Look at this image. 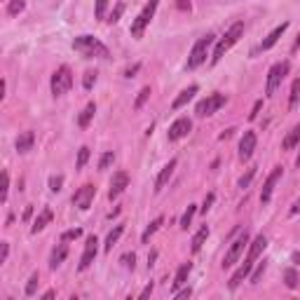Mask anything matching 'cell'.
Wrapping results in <instances>:
<instances>
[{"mask_svg":"<svg viewBox=\"0 0 300 300\" xmlns=\"http://www.w3.org/2000/svg\"><path fill=\"white\" fill-rule=\"evenodd\" d=\"M190 270H193V263H183V265L178 268L176 277H174V284H171V289H174V291H178V289H181V286L188 282V275H190Z\"/></svg>","mask_w":300,"mask_h":300,"instance_id":"22","label":"cell"},{"mask_svg":"<svg viewBox=\"0 0 300 300\" xmlns=\"http://www.w3.org/2000/svg\"><path fill=\"white\" fill-rule=\"evenodd\" d=\"M190 293H193V289L188 286V289H183V291H174V298L181 300V298H190Z\"/></svg>","mask_w":300,"mask_h":300,"instance_id":"48","label":"cell"},{"mask_svg":"<svg viewBox=\"0 0 300 300\" xmlns=\"http://www.w3.org/2000/svg\"><path fill=\"white\" fill-rule=\"evenodd\" d=\"M207 237H209V228L202 225L200 230H197V235L193 237V254H200L202 247H204V242H207Z\"/></svg>","mask_w":300,"mask_h":300,"instance_id":"27","label":"cell"},{"mask_svg":"<svg viewBox=\"0 0 300 300\" xmlns=\"http://www.w3.org/2000/svg\"><path fill=\"white\" fill-rule=\"evenodd\" d=\"M164 223V218H162V216H157V218H155L153 223L148 225L146 230H143V235H141V242H143V244H148V242H150V237H153L155 232L160 230V225Z\"/></svg>","mask_w":300,"mask_h":300,"instance_id":"28","label":"cell"},{"mask_svg":"<svg viewBox=\"0 0 300 300\" xmlns=\"http://www.w3.org/2000/svg\"><path fill=\"white\" fill-rule=\"evenodd\" d=\"M286 28H289V21H284V23H282V26H277V28H275V31L270 33L268 38L263 40V45H261L263 49H270V47H275V45H277V40L282 38V35H284V31H286Z\"/></svg>","mask_w":300,"mask_h":300,"instance_id":"24","label":"cell"},{"mask_svg":"<svg viewBox=\"0 0 300 300\" xmlns=\"http://www.w3.org/2000/svg\"><path fill=\"white\" fill-rule=\"evenodd\" d=\"M197 214V207H195V204H190V207L185 209V214L181 216V228H183V230H188V225L193 223V216Z\"/></svg>","mask_w":300,"mask_h":300,"instance_id":"31","label":"cell"},{"mask_svg":"<svg viewBox=\"0 0 300 300\" xmlns=\"http://www.w3.org/2000/svg\"><path fill=\"white\" fill-rule=\"evenodd\" d=\"M23 7H26V2H23V0H9V2H7V14L16 16L19 12H23Z\"/></svg>","mask_w":300,"mask_h":300,"instance_id":"32","label":"cell"},{"mask_svg":"<svg viewBox=\"0 0 300 300\" xmlns=\"http://www.w3.org/2000/svg\"><path fill=\"white\" fill-rule=\"evenodd\" d=\"M284 282L289 289H298V272L293 268H286L284 270Z\"/></svg>","mask_w":300,"mask_h":300,"instance_id":"30","label":"cell"},{"mask_svg":"<svg viewBox=\"0 0 300 300\" xmlns=\"http://www.w3.org/2000/svg\"><path fill=\"white\" fill-rule=\"evenodd\" d=\"M73 87V73L68 66H59L52 75V94L54 96H63Z\"/></svg>","mask_w":300,"mask_h":300,"instance_id":"5","label":"cell"},{"mask_svg":"<svg viewBox=\"0 0 300 300\" xmlns=\"http://www.w3.org/2000/svg\"><path fill=\"white\" fill-rule=\"evenodd\" d=\"M232 134H235V129H225L223 134H221V136H218V139H221V141H225V139H230Z\"/></svg>","mask_w":300,"mask_h":300,"instance_id":"54","label":"cell"},{"mask_svg":"<svg viewBox=\"0 0 300 300\" xmlns=\"http://www.w3.org/2000/svg\"><path fill=\"white\" fill-rule=\"evenodd\" d=\"M94 82H96V73H94V70H87L85 77H82V87H85V89H92Z\"/></svg>","mask_w":300,"mask_h":300,"instance_id":"41","label":"cell"},{"mask_svg":"<svg viewBox=\"0 0 300 300\" xmlns=\"http://www.w3.org/2000/svg\"><path fill=\"white\" fill-rule=\"evenodd\" d=\"M265 249H268V237H265V235H258V237L251 242V249H249V256H247V258L256 263V258H258V256H261Z\"/></svg>","mask_w":300,"mask_h":300,"instance_id":"19","label":"cell"},{"mask_svg":"<svg viewBox=\"0 0 300 300\" xmlns=\"http://www.w3.org/2000/svg\"><path fill=\"white\" fill-rule=\"evenodd\" d=\"M7 254H9V244L7 242H2V244H0V263L7 261Z\"/></svg>","mask_w":300,"mask_h":300,"instance_id":"47","label":"cell"},{"mask_svg":"<svg viewBox=\"0 0 300 300\" xmlns=\"http://www.w3.org/2000/svg\"><path fill=\"white\" fill-rule=\"evenodd\" d=\"M214 200H216V195H214V193H209L207 197H204V202H202V207H200V211H202V214H207L209 209H211V204H214Z\"/></svg>","mask_w":300,"mask_h":300,"instance_id":"44","label":"cell"},{"mask_svg":"<svg viewBox=\"0 0 300 300\" xmlns=\"http://www.w3.org/2000/svg\"><path fill=\"white\" fill-rule=\"evenodd\" d=\"M139 68H141V63H134L131 68L124 70V77H134V73H139Z\"/></svg>","mask_w":300,"mask_h":300,"instance_id":"51","label":"cell"},{"mask_svg":"<svg viewBox=\"0 0 300 300\" xmlns=\"http://www.w3.org/2000/svg\"><path fill=\"white\" fill-rule=\"evenodd\" d=\"M300 47V33H298V38H296V42H293V49H298Z\"/></svg>","mask_w":300,"mask_h":300,"instance_id":"57","label":"cell"},{"mask_svg":"<svg viewBox=\"0 0 300 300\" xmlns=\"http://www.w3.org/2000/svg\"><path fill=\"white\" fill-rule=\"evenodd\" d=\"M242 35H244V21H235L230 28H228V33H225L223 38L218 40V45H216L214 54H211V63L216 66V63L221 61V59L225 56V52H228V49H230V47L235 45V42H237Z\"/></svg>","mask_w":300,"mask_h":300,"instance_id":"2","label":"cell"},{"mask_svg":"<svg viewBox=\"0 0 300 300\" xmlns=\"http://www.w3.org/2000/svg\"><path fill=\"white\" fill-rule=\"evenodd\" d=\"M113 162H115V153H103V155H101V160H99V169L101 171L108 169Z\"/></svg>","mask_w":300,"mask_h":300,"instance_id":"37","label":"cell"},{"mask_svg":"<svg viewBox=\"0 0 300 300\" xmlns=\"http://www.w3.org/2000/svg\"><path fill=\"white\" fill-rule=\"evenodd\" d=\"M87 160H89V148L82 146L80 150H77V162H75V167H77V169H82V167L87 164Z\"/></svg>","mask_w":300,"mask_h":300,"instance_id":"35","label":"cell"},{"mask_svg":"<svg viewBox=\"0 0 300 300\" xmlns=\"http://www.w3.org/2000/svg\"><path fill=\"white\" fill-rule=\"evenodd\" d=\"M122 232H124V225H122V223H120V225H115L113 230L108 232V237H106V251H108V254L113 251V247H115V244H117V239L122 237Z\"/></svg>","mask_w":300,"mask_h":300,"instance_id":"26","label":"cell"},{"mask_svg":"<svg viewBox=\"0 0 300 300\" xmlns=\"http://www.w3.org/2000/svg\"><path fill=\"white\" fill-rule=\"evenodd\" d=\"M256 143H258L256 131H244V136L239 141V160L242 162L251 160V155H254V150H256Z\"/></svg>","mask_w":300,"mask_h":300,"instance_id":"12","label":"cell"},{"mask_svg":"<svg viewBox=\"0 0 300 300\" xmlns=\"http://www.w3.org/2000/svg\"><path fill=\"white\" fill-rule=\"evenodd\" d=\"M261 108H263V101H256L254 108H251V113H249V120H256V117H258V113H261Z\"/></svg>","mask_w":300,"mask_h":300,"instance_id":"46","label":"cell"},{"mask_svg":"<svg viewBox=\"0 0 300 300\" xmlns=\"http://www.w3.org/2000/svg\"><path fill=\"white\" fill-rule=\"evenodd\" d=\"M298 143H300V122L286 134V139L282 141V150H293Z\"/></svg>","mask_w":300,"mask_h":300,"instance_id":"23","label":"cell"},{"mask_svg":"<svg viewBox=\"0 0 300 300\" xmlns=\"http://www.w3.org/2000/svg\"><path fill=\"white\" fill-rule=\"evenodd\" d=\"M35 143V134L33 131H23L19 134V139H16V153H28Z\"/></svg>","mask_w":300,"mask_h":300,"instance_id":"21","label":"cell"},{"mask_svg":"<svg viewBox=\"0 0 300 300\" xmlns=\"http://www.w3.org/2000/svg\"><path fill=\"white\" fill-rule=\"evenodd\" d=\"M190 129H193V122H190L188 117H178L176 122L169 127V131H167V139L169 141H181L190 134Z\"/></svg>","mask_w":300,"mask_h":300,"instance_id":"11","label":"cell"},{"mask_svg":"<svg viewBox=\"0 0 300 300\" xmlns=\"http://www.w3.org/2000/svg\"><path fill=\"white\" fill-rule=\"evenodd\" d=\"M254 176H256V167H251V169L247 171V174H244V176L239 178V188H242V190H247L249 185H251V181H254Z\"/></svg>","mask_w":300,"mask_h":300,"instance_id":"34","label":"cell"},{"mask_svg":"<svg viewBox=\"0 0 300 300\" xmlns=\"http://www.w3.org/2000/svg\"><path fill=\"white\" fill-rule=\"evenodd\" d=\"M7 193H9V174L2 171V193H0V200L2 202L7 200Z\"/></svg>","mask_w":300,"mask_h":300,"instance_id":"43","label":"cell"},{"mask_svg":"<svg viewBox=\"0 0 300 300\" xmlns=\"http://www.w3.org/2000/svg\"><path fill=\"white\" fill-rule=\"evenodd\" d=\"M197 92H200V87H197V85H190V87H188V89H183V92H181V94H178V96H176V99H174V103H171V108H174V110H178V108H183L185 103H188V101L193 99V96H195V94H197Z\"/></svg>","mask_w":300,"mask_h":300,"instance_id":"20","label":"cell"},{"mask_svg":"<svg viewBox=\"0 0 300 300\" xmlns=\"http://www.w3.org/2000/svg\"><path fill=\"white\" fill-rule=\"evenodd\" d=\"M221 106H225V94H209L207 99H202L200 103H197V108H195V113L200 117H209V115H214L216 110Z\"/></svg>","mask_w":300,"mask_h":300,"instance_id":"8","label":"cell"},{"mask_svg":"<svg viewBox=\"0 0 300 300\" xmlns=\"http://www.w3.org/2000/svg\"><path fill=\"white\" fill-rule=\"evenodd\" d=\"M52 218H54V214H52V209H42V211H40L38 214V218H35V221H33V228H31V232L33 235H38V232H42L47 228V225L52 223Z\"/></svg>","mask_w":300,"mask_h":300,"instance_id":"17","label":"cell"},{"mask_svg":"<svg viewBox=\"0 0 300 300\" xmlns=\"http://www.w3.org/2000/svg\"><path fill=\"white\" fill-rule=\"evenodd\" d=\"M42 298H45V300H49V298H54V291H47V293H42Z\"/></svg>","mask_w":300,"mask_h":300,"instance_id":"56","label":"cell"},{"mask_svg":"<svg viewBox=\"0 0 300 300\" xmlns=\"http://www.w3.org/2000/svg\"><path fill=\"white\" fill-rule=\"evenodd\" d=\"M284 176V169L282 167H275V171L268 176V181H265V185H263L261 190V202L263 204H268L270 200H272V190H275V185H277V181Z\"/></svg>","mask_w":300,"mask_h":300,"instance_id":"14","label":"cell"},{"mask_svg":"<svg viewBox=\"0 0 300 300\" xmlns=\"http://www.w3.org/2000/svg\"><path fill=\"white\" fill-rule=\"evenodd\" d=\"M150 293H153V284H148L146 289H143V291H141V296H139V298H148V296H150Z\"/></svg>","mask_w":300,"mask_h":300,"instance_id":"53","label":"cell"},{"mask_svg":"<svg viewBox=\"0 0 300 300\" xmlns=\"http://www.w3.org/2000/svg\"><path fill=\"white\" fill-rule=\"evenodd\" d=\"M265 268H268V261L258 263V268H256V270H254V275H251V284H258V282H261V277H263V272H265Z\"/></svg>","mask_w":300,"mask_h":300,"instance_id":"38","label":"cell"},{"mask_svg":"<svg viewBox=\"0 0 300 300\" xmlns=\"http://www.w3.org/2000/svg\"><path fill=\"white\" fill-rule=\"evenodd\" d=\"M80 235H82V230H80V228H75V230H66V232H63L61 239H63V242H70V239H77Z\"/></svg>","mask_w":300,"mask_h":300,"instance_id":"45","label":"cell"},{"mask_svg":"<svg viewBox=\"0 0 300 300\" xmlns=\"http://www.w3.org/2000/svg\"><path fill=\"white\" fill-rule=\"evenodd\" d=\"M122 12H124V2H117L115 9H113V12H110V16H108V21L117 23V21H120V16H122Z\"/></svg>","mask_w":300,"mask_h":300,"instance_id":"39","label":"cell"},{"mask_svg":"<svg viewBox=\"0 0 300 300\" xmlns=\"http://www.w3.org/2000/svg\"><path fill=\"white\" fill-rule=\"evenodd\" d=\"M38 284H40V275L38 272H33L31 279H28V284H26V296H33L35 289H38Z\"/></svg>","mask_w":300,"mask_h":300,"instance_id":"36","label":"cell"},{"mask_svg":"<svg viewBox=\"0 0 300 300\" xmlns=\"http://www.w3.org/2000/svg\"><path fill=\"white\" fill-rule=\"evenodd\" d=\"M73 49L75 52H80L85 59H108L110 56V52H108V47L101 42V40H96L94 35H77L75 40H73Z\"/></svg>","mask_w":300,"mask_h":300,"instance_id":"1","label":"cell"},{"mask_svg":"<svg viewBox=\"0 0 300 300\" xmlns=\"http://www.w3.org/2000/svg\"><path fill=\"white\" fill-rule=\"evenodd\" d=\"M298 101H300V77L298 80H293V85H291V96H289V108H296L298 106Z\"/></svg>","mask_w":300,"mask_h":300,"instance_id":"29","label":"cell"},{"mask_svg":"<svg viewBox=\"0 0 300 300\" xmlns=\"http://www.w3.org/2000/svg\"><path fill=\"white\" fill-rule=\"evenodd\" d=\"M176 164H178V160L174 157V160H169L164 167H162V171L157 174V178H155V193H162V188L169 183V178H171V174H174V169H176Z\"/></svg>","mask_w":300,"mask_h":300,"instance_id":"15","label":"cell"},{"mask_svg":"<svg viewBox=\"0 0 300 300\" xmlns=\"http://www.w3.org/2000/svg\"><path fill=\"white\" fill-rule=\"evenodd\" d=\"M122 261H124V268H131V270H134V263H136V256H134V254H127V256H124V258H122Z\"/></svg>","mask_w":300,"mask_h":300,"instance_id":"49","label":"cell"},{"mask_svg":"<svg viewBox=\"0 0 300 300\" xmlns=\"http://www.w3.org/2000/svg\"><path fill=\"white\" fill-rule=\"evenodd\" d=\"M33 216V207H26V211H23V221H28Z\"/></svg>","mask_w":300,"mask_h":300,"instance_id":"55","label":"cell"},{"mask_svg":"<svg viewBox=\"0 0 300 300\" xmlns=\"http://www.w3.org/2000/svg\"><path fill=\"white\" fill-rule=\"evenodd\" d=\"M249 244V232L244 230L242 235H239L235 242L230 244V249H228V254H225V258H223V270H230L235 263L239 261V256L244 254V247Z\"/></svg>","mask_w":300,"mask_h":300,"instance_id":"7","label":"cell"},{"mask_svg":"<svg viewBox=\"0 0 300 300\" xmlns=\"http://www.w3.org/2000/svg\"><path fill=\"white\" fill-rule=\"evenodd\" d=\"M251 270H254V261H249V258H247V261L239 265L237 272H235V275L230 277V284H228V286H230L232 291H235V289H237V286L242 284V282H244V279H247L249 275H251Z\"/></svg>","mask_w":300,"mask_h":300,"instance_id":"16","label":"cell"},{"mask_svg":"<svg viewBox=\"0 0 300 300\" xmlns=\"http://www.w3.org/2000/svg\"><path fill=\"white\" fill-rule=\"evenodd\" d=\"M289 61H282V63H275L272 68L268 70V85H265V96H275L277 87L282 85V80L289 75Z\"/></svg>","mask_w":300,"mask_h":300,"instance_id":"6","label":"cell"},{"mask_svg":"<svg viewBox=\"0 0 300 300\" xmlns=\"http://www.w3.org/2000/svg\"><path fill=\"white\" fill-rule=\"evenodd\" d=\"M214 45V35L211 33H207V35H202L197 42L193 45V49H190V56H188V68L195 70V68H200L202 63L207 61V56H209V47Z\"/></svg>","mask_w":300,"mask_h":300,"instance_id":"4","label":"cell"},{"mask_svg":"<svg viewBox=\"0 0 300 300\" xmlns=\"http://www.w3.org/2000/svg\"><path fill=\"white\" fill-rule=\"evenodd\" d=\"M157 5H160V0H148V5H146L143 9H141V14L136 16L134 21H131V28H129L131 38H136V40L143 38V33H146L148 23L153 21L155 12H157Z\"/></svg>","mask_w":300,"mask_h":300,"instance_id":"3","label":"cell"},{"mask_svg":"<svg viewBox=\"0 0 300 300\" xmlns=\"http://www.w3.org/2000/svg\"><path fill=\"white\" fill-rule=\"evenodd\" d=\"M94 195H96V188L92 183H85L82 188H77L75 195H73V207H77L80 211H87V209L92 207Z\"/></svg>","mask_w":300,"mask_h":300,"instance_id":"9","label":"cell"},{"mask_svg":"<svg viewBox=\"0 0 300 300\" xmlns=\"http://www.w3.org/2000/svg\"><path fill=\"white\" fill-rule=\"evenodd\" d=\"M291 216H298L300 214V200H296L293 202V207H291V211H289Z\"/></svg>","mask_w":300,"mask_h":300,"instance_id":"52","label":"cell"},{"mask_svg":"<svg viewBox=\"0 0 300 300\" xmlns=\"http://www.w3.org/2000/svg\"><path fill=\"white\" fill-rule=\"evenodd\" d=\"M296 167H300V153H298V157H296Z\"/></svg>","mask_w":300,"mask_h":300,"instance_id":"58","label":"cell"},{"mask_svg":"<svg viewBox=\"0 0 300 300\" xmlns=\"http://www.w3.org/2000/svg\"><path fill=\"white\" fill-rule=\"evenodd\" d=\"M66 256H68V244H66V242H63V239H61V244H59V247L54 249V251H52V256H49V268H52V270H56V268H59V265H61L63 261H66Z\"/></svg>","mask_w":300,"mask_h":300,"instance_id":"18","label":"cell"},{"mask_svg":"<svg viewBox=\"0 0 300 300\" xmlns=\"http://www.w3.org/2000/svg\"><path fill=\"white\" fill-rule=\"evenodd\" d=\"M94 113H96V103H94V101H89V103L85 106V110L80 113V117H77V124H80L82 129H87V127H89V122H92Z\"/></svg>","mask_w":300,"mask_h":300,"instance_id":"25","label":"cell"},{"mask_svg":"<svg viewBox=\"0 0 300 300\" xmlns=\"http://www.w3.org/2000/svg\"><path fill=\"white\" fill-rule=\"evenodd\" d=\"M127 185H129V174H127V171H115L113 178H110V190H108V197H110V200H117V197L127 190Z\"/></svg>","mask_w":300,"mask_h":300,"instance_id":"10","label":"cell"},{"mask_svg":"<svg viewBox=\"0 0 300 300\" xmlns=\"http://www.w3.org/2000/svg\"><path fill=\"white\" fill-rule=\"evenodd\" d=\"M148 99H150V87H143V89L139 92V96H136V101H134V108H136V110H141V108H143V103H146Z\"/></svg>","mask_w":300,"mask_h":300,"instance_id":"33","label":"cell"},{"mask_svg":"<svg viewBox=\"0 0 300 300\" xmlns=\"http://www.w3.org/2000/svg\"><path fill=\"white\" fill-rule=\"evenodd\" d=\"M106 7H108V0H96V9H94V16H96V19H103V16H106Z\"/></svg>","mask_w":300,"mask_h":300,"instance_id":"42","label":"cell"},{"mask_svg":"<svg viewBox=\"0 0 300 300\" xmlns=\"http://www.w3.org/2000/svg\"><path fill=\"white\" fill-rule=\"evenodd\" d=\"M61 185H63V176H61V174H56V176L49 178V190H52V193H59V190H61Z\"/></svg>","mask_w":300,"mask_h":300,"instance_id":"40","label":"cell"},{"mask_svg":"<svg viewBox=\"0 0 300 300\" xmlns=\"http://www.w3.org/2000/svg\"><path fill=\"white\" fill-rule=\"evenodd\" d=\"M176 7L181 9V12H188V9L193 7V5H190V0H178V2H176Z\"/></svg>","mask_w":300,"mask_h":300,"instance_id":"50","label":"cell"},{"mask_svg":"<svg viewBox=\"0 0 300 300\" xmlns=\"http://www.w3.org/2000/svg\"><path fill=\"white\" fill-rule=\"evenodd\" d=\"M96 254H99V239L94 237V235H89V237H87V244H85V254L80 258V270L89 268L94 263V258H96Z\"/></svg>","mask_w":300,"mask_h":300,"instance_id":"13","label":"cell"}]
</instances>
